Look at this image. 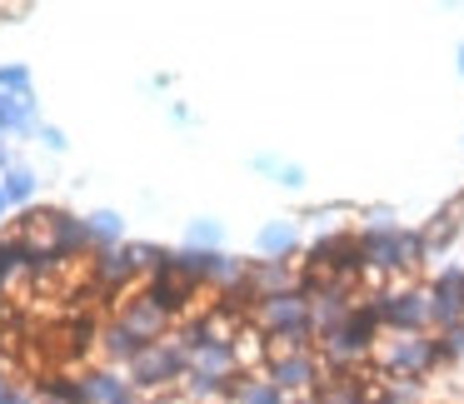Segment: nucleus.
<instances>
[{
  "label": "nucleus",
  "instance_id": "1",
  "mask_svg": "<svg viewBox=\"0 0 464 404\" xmlns=\"http://www.w3.org/2000/svg\"><path fill=\"white\" fill-rule=\"evenodd\" d=\"M11 195H15V200H25V195H31V175H25V170L11 175Z\"/></svg>",
  "mask_w": 464,
  "mask_h": 404
},
{
  "label": "nucleus",
  "instance_id": "2",
  "mask_svg": "<svg viewBox=\"0 0 464 404\" xmlns=\"http://www.w3.org/2000/svg\"><path fill=\"white\" fill-rule=\"evenodd\" d=\"M0 210H5V195H0Z\"/></svg>",
  "mask_w": 464,
  "mask_h": 404
}]
</instances>
